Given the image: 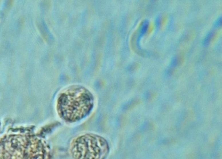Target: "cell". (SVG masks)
Masks as SVG:
<instances>
[{"label":"cell","mask_w":222,"mask_h":159,"mask_svg":"<svg viewBox=\"0 0 222 159\" xmlns=\"http://www.w3.org/2000/svg\"><path fill=\"white\" fill-rule=\"evenodd\" d=\"M160 23H161V20H160V17H158L157 19H156V25L157 27H158L160 25Z\"/></svg>","instance_id":"52a82bcc"},{"label":"cell","mask_w":222,"mask_h":159,"mask_svg":"<svg viewBox=\"0 0 222 159\" xmlns=\"http://www.w3.org/2000/svg\"><path fill=\"white\" fill-rule=\"evenodd\" d=\"M221 23H222V18L221 17H220L216 21V22H215V26L216 27H220L221 25Z\"/></svg>","instance_id":"8992f818"},{"label":"cell","mask_w":222,"mask_h":159,"mask_svg":"<svg viewBox=\"0 0 222 159\" xmlns=\"http://www.w3.org/2000/svg\"><path fill=\"white\" fill-rule=\"evenodd\" d=\"M70 151L75 159H105L109 152L103 137L92 133L82 134L73 139Z\"/></svg>","instance_id":"7a4b0ae2"},{"label":"cell","mask_w":222,"mask_h":159,"mask_svg":"<svg viewBox=\"0 0 222 159\" xmlns=\"http://www.w3.org/2000/svg\"><path fill=\"white\" fill-rule=\"evenodd\" d=\"M94 106L92 93L84 87L75 85L69 87L60 93L56 108L63 121L74 123L89 116Z\"/></svg>","instance_id":"6da1fadb"},{"label":"cell","mask_w":222,"mask_h":159,"mask_svg":"<svg viewBox=\"0 0 222 159\" xmlns=\"http://www.w3.org/2000/svg\"><path fill=\"white\" fill-rule=\"evenodd\" d=\"M214 36V32L213 31L210 32L207 34V36L204 38L203 41V44L204 46H207L209 44L212 38Z\"/></svg>","instance_id":"277c9868"},{"label":"cell","mask_w":222,"mask_h":159,"mask_svg":"<svg viewBox=\"0 0 222 159\" xmlns=\"http://www.w3.org/2000/svg\"><path fill=\"white\" fill-rule=\"evenodd\" d=\"M178 63H179V59L177 57H174L173 59H172L170 67V70L177 66V65L178 64Z\"/></svg>","instance_id":"5b68a950"},{"label":"cell","mask_w":222,"mask_h":159,"mask_svg":"<svg viewBox=\"0 0 222 159\" xmlns=\"http://www.w3.org/2000/svg\"><path fill=\"white\" fill-rule=\"evenodd\" d=\"M149 22L147 20H145L142 23L141 25V29H140V35L139 36L138 38V41H140V39L142 38V37L144 36L146 33V32L148 31V28Z\"/></svg>","instance_id":"3957f363"}]
</instances>
